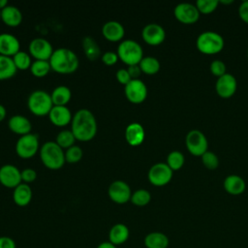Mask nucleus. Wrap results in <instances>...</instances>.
<instances>
[{"instance_id": "obj_34", "label": "nucleus", "mask_w": 248, "mask_h": 248, "mask_svg": "<svg viewBox=\"0 0 248 248\" xmlns=\"http://www.w3.org/2000/svg\"><path fill=\"white\" fill-rule=\"evenodd\" d=\"M12 58H13L14 63L17 70L24 71V70H27L28 68L30 69L32 61H31L30 55L27 52H25L23 50H19Z\"/></svg>"}, {"instance_id": "obj_1", "label": "nucleus", "mask_w": 248, "mask_h": 248, "mask_svg": "<svg viewBox=\"0 0 248 248\" xmlns=\"http://www.w3.org/2000/svg\"><path fill=\"white\" fill-rule=\"evenodd\" d=\"M98 126L94 114L87 108L78 109L73 116L71 131L77 140L89 141L97 134Z\"/></svg>"}, {"instance_id": "obj_15", "label": "nucleus", "mask_w": 248, "mask_h": 248, "mask_svg": "<svg viewBox=\"0 0 248 248\" xmlns=\"http://www.w3.org/2000/svg\"><path fill=\"white\" fill-rule=\"evenodd\" d=\"M143 41L150 46L162 44L166 38L165 29L158 23H148L141 30Z\"/></svg>"}, {"instance_id": "obj_20", "label": "nucleus", "mask_w": 248, "mask_h": 248, "mask_svg": "<svg viewBox=\"0 0 248 248\" xmlns=\"http://www.w3.org/2000/svg\"><path fill=\"white\" fill-rule=\"evenodd\" d=\"M145 138V132L139 122L130 123L125 129V140L131 146L141 144Z\"/></svg>"}, {"instance_id": "obj_21", "label": "nucleus", "mask_w": 248, "mask_h": 248, "mask_svg": "<svg viewBox=\"0 0 248 248\" xmlns=\"http://www.w3.org/2000/svg\"><path fill=\"white\" fill-rule=\"evenodd\" d=\"M8 126L13 133L19 135L20 137L30 134L32 130V125L30 120L27 117L20 114L13 115L9 119Z\"/></svg>"}, {"instance_id": "obj_12", "label": "nucleus", "mask_w": 248, "mask_h": 248, "mask_svg": "<svg viewBox=\"0 0 248 248\" xmlns=\"http://www.w3.org/2000/svg\"><path fill=\"white\" fill-rule=\"evenodd\" d=\"M175 18L184 24H193L198 21L200 12L196 5L191 3H179L173 10Z\"/></svg>"}, {"instance_id": "obj_5", "label": "nucleus", "mask_w": 248, "mask_h": 248, "mask_svg": "<svg viewBox=\"0 0 248 248\" xmlns=\"http://www.w3.org/2000/svg\"><path fill=\"white\" fill-rule=\"evenodd\" d=\"M27 106L33 114L44 116L46 114L48 115L53 107V103L48 92L39 89L30 93L27 99Z\"/></svg>"}, {"instance_id": "obj_4", "label": "nucleus", "mask_w": 248, "mask_h": 248, "mask_svg": "<svg viewBox=\"0 0 248 248\" xmlns=\"http://www.w3.org/2000/svg\"><path fill=\"white\" fill-rule=\"evenodd\" d=\"M119 59L126 65H138L143 58V50L140 45L131 39L122 40L117 47Z\"/></svg>"}, {"instance_id": "obj_7", "label": "nucleus", "mask_w": 248, "mask_h": 248, "mask_svg": "<svg viewBox=\"0 0 248 248\" xmlns=\"http://www.w3.org/2000/svg\"><path fill=\"white\" fill-rule=\"evenodd\" d=\"M40 150V142L36 134L21 136L16 143V152L22 159H30Z\"/></svg>"}, {"instance_id": "obj_27", "label": "nucleus", "mask_w": 248, "mask_h": 248, "mask_svg": "<svg viewBox=\"0 0 248 248\" xmlns=\"http://www.w3.org/2000/svg\"><path fill=\"white\" fill-rule=\"evenodd\" d=\"M50 96L53 106H66L72 98V92L66 85H58L52 90Z\"/></svg>"}, {"instance_id": "obj_30", "label": "nucleus", "mask_w": 248, "mask_h": 248, "mask_svg": "<svg viewBox=\"0 0 248 248\" xmlns=\"http://www.w3.org/2000/svg\"><path fill=\"white\" fill-rule=\"evenodd\" d=\"M141 73L146 75H155L160 70V62L157 58L153 56H145L143 57L139 64Z\"/></svg>"}, {"instance_id": "obj_22", "label": "nucleus", "mask_w": 248, "mask_h": 248, "mask_svg": "<svg viewBox=\"0 0 248 248\" xmlns=\"http://www.w3.org/2000/svg\"><path fill=\"white\" fill-rule=\"evenodd\" d=\"M129 228L122 223H117L113 225L108 232V241L116 247L124 244L129 239Z\"/></svg>"}, {"instance_id": "obj_33", "label": "nucleus", "mask_w": 248, "mask_h": 248, "mask_svg": "<svg viewBox=\"0 0 248 248\" xmlns=\"http://www.w3.org/2000/svg\"><path fill=\"white\" fill-rule=\"evenodd\" d=\"M151 201V194L145 189H139L132 193L130 202L137 206H145Z\"/></svg>"}, {"instance_id": "obj_39", "label": "nucleus", "mask_w": 248, "mask_h": 248, "mask_svg": "<svg viewBox=\"0 0 248 248\" xmlns=\"http://www.w3.org/2000/svg\"><path fill=\"white\" fill-rule=\"evenodd\" d=\"M209 69L212 75L216 76L217 78L226 74V65L222 60L219 59L213 60L209 66Z\"/></svg>"}, {"instance_id": "obj_48", "label": "nucleus", "mask_w": 248, "mask_h": 248, "mask_svg": "<svg viewBox=\"0 0 248 248\" xmlns=\"http://www.w3.org/2000/svg\"><path fill=\"white\" fill-rule=\"evenodd\" d=\"M9 4H8V1L7 0H0V10L4 9L5 7H7Z\"/></svg>"}, {"instance_id": "obj_17", "label": "nucleus", "mask_w": 248, "mask_h": 248, "mask_svg": "<svg viewBox=\"0 0 248 248\" xmlns=\"http://www.w3.org/2000/svg\"><path fill=\"white\" fill-rule=\"evenodd\" d=\"M50 122L57 127H65L72 122V112L67 106H53L48 113Z\"/></svg>"}, {"instance_id": "obj_50", "label": "nucleus", "mask_w": 248, "mask_h": 248, "mask_svg": "<svg viewBox=\"0 0 248 248\" xmlns=\"http://www.w3.org/2000/svg\"><path fill=\"white\" fill-rule=\"evenodd\" d=\"M0 20H1V10H0Z\"/></svg>"}, {"instance_id": "obj_2", "label": "nucleus", "mask_w": 248, "mask_h": 248, "mask_svg": "<svg viewBox=\"0 0 248 248\" xmlns=\"http://www.w3.org/2000/svg\"><path fill=\"white\" fill-rule=\"evenodd\" d=\"M48 61L51 70L62 75H68L76 72L79 65L78 55L73 50L66 47H59L55 49Z\"/></svg>"}, {"instance_id": "obj_44", "label": "nucleus", "mask_w": 248, "mask_h": 248, "mask_svg": "<svg viewBox=\"0 0 248 248\" xmlns=\"http://www.w3.org/2000/svg\"><path fill=\"white\" fill-rule=\"evenodd\" d=\"M0 248H16L15 240L7 235L0 236Z\"/></svg>"}, {"instance_id": "obj_51", "label": "nucleus", "mask_w": 248, "mask_h": 248, "mask_svg": "<svg viewBox=\"0 0 248 248\" xmlns=\"http://www.w3.org/2000/svg\"><path fill=\"white\" fill-rule=\"evenodd\" d=\"M247 57H248V49H247Z\"/></svg>"}, {"instance_id": "obj_24", "label": "nucleus", "mask_w": 248, "mask_h": 248, "mask_svg": "<svg viewBox=\"0 0 248 248\" xmlns=\"http://www.w3.org/2000/svg\"><path fill=\"white\" fill-rule=\"evenodd\" d=\"M14 202L20 207L26 206L32 200V189L26 183H20L14 189L13 192Z\"/></svg>"}, {"instance_id": "obj_46", "label": "nucleus", "mask_w": 248, "mask_h": 248, "mask_svg": "<svg viewBox=\"0 0 248 248\" xmlns=\"http://www.w3.org/2000/svg\"><path fill=\"white\" fill-rule=\"evenodd\" d=\"M96 248H117V247L112 243H110L109 241H104V242H101Z\"/></svg>"}, {"instance_id": "obj_13", "label": "nucleus", "mask_w": 248, "mask_h": 248, "mask_svg": "<svg viewBox=\"0 0 248 248\" xmlns=\"http://www.w3.org/2000/svg\"><path fill=\"white\" fill-rule=\"evenodd\" d=\"M53 51L51 44L43 38H35L29 44V54H31L35 60L48 61Z\"/></svg>"}, {"instance_id": "obj_42", "label": "nucleus", "mask_w": 248, "mask_h": 248, "mask_svg": "<svg viewBox=\"0 0 248 248\" xmlns=\"http://www.w3.org/2000/svg\"><path fill=\"white\" fill-rule=\"evenodd\" d=\"M115 78H116L117 81H118L119 83L123 84L124 86L132 80V78H131V77H130V75H129L127 69H119V70L116 72V74H115Z\"/></svg>"}, {"instance_id": "obj_14", "label": "nucleus", "mask_w": 248, "mask_h": 248, "mask_svg": "<svg viewBox=\"0 0 248 248\" xmlns=\"http://www.w3.org/2000/svg\"><path fill=\"white\" fill-rule=\"evenodd\" d=\"M21 181V170L16 166L6 164L0 168V183L3 186L15 189Z\"/></svg>"}, {"instance_id": "obj_10", "label": "nucleus", "mask_w": 248, "mask_h": 248, "mask_svg": "<svg viewBox=\"0 0 248 248\" xmlns=\"http://www.w3.org/2000/svg\"><path fill=\"white\" fill-rule=\"evenodd\" d=\"M124 93L130 103L138 105L145 101L147 97V87L141 79H132L124 86Z\"/></svg>"}, {"instance_id": "obj_32", "label": "nucleus", "mask_w": 248, "mask_h": 248, "mask_svg": "<svg viewBox=\"0 0 248 248\" xmlns=\"http://www.w3.org/2000/svg\"><path fill=\"white\" fill-rule=\"evenodd\" d=\"M76 138L71 130H62L56 136L55 142L63 149H68L69 147L75 145Z\"/></svg>"}, {"instance_id": "obj_38", "label": "nucleus", "mask_w": 248, "mask_h": 248, "mask_svg": "<svg viewBox=\"0 0 248 248\" xmlns=\"http://www.w3.org/2000/svg\"><path fill=\"white\" fill-rule=\"evenodd\" d=\"M201 157L203 166L208 170H215L219 166V159L217 155L212 151L207 150Z\"/></svg>"}, {"instance_id": "obj_36", "label": "nucleus", "mask_w": 248, "mask_h": 248, "mask_svg": "<svg viewBox=\"0 0 248 248\" xmlns=\"http://www.w3.org/2000/svg\"><path fill=\"white\" fill-rule=\"evenodd\" d=\"M83 151L78 145H73L65 151V161L69 164H76L82 158Z\"/></svg>"}, {"instance_id": "obj_47", "label": "nucleus", "mask_w": 248, "mask_h": 248, "mask_svg": "<svg viewBox=\"0 0 248 248\" xmlns=\"http://www.w3.org/2000/svg\"><path fill=\"white\" fill-rule=\"evenodd\" d=\"M6 114H7V110H6V108L0 104V122L2 120H4V118L6 117Z\"/></svg>"}, {"instance_id": "obj_35", "label": "nucleus", "mask_w": 248, "mask_h": 248, "mask_svg": "<svg viewBox=\"0 0 248 248\" xmlns=\"http://www.w3.org/2000/svg\"><path fill=\"white\" fill-rule=\"evenodd\" d=\"M185 158L184 155L177 150L171 151L169 153L167 157V165L172 170H177L182 168L184 165Z\"/></svg>"}, {"instance_id": "obj_3", "label": "nucleus", "mask_w": 248, "mask_h": 248, "mask_svg": "<svg viewBox=\"0 0 248 248\" xmlns=\"http://www.w3.org/2000/svg\"><path fill=\"white\" fill-rule=\"evenodd\" d=\"M42 163L50 170H58L65 164V151L55 141H46L40 147Z\"/></svg>"}, {"instance_id": "obj_49", "label": "nucleus", "mask_w": 248, "mask_h": 248, "mask_svg": "<svg viewBox=\"0 0 248 248\" xmlns=\"http://www.w3.org/2000/svg\"><path fill=\"white\" fill-rule=\"evenodd\" d=\"M233 1L232 0H228V1H224V0H221L219 1V3H222V4H232Z\"/></svg>"}, {"instance_id": "obj_43", "label": "nucleus", "mask_w": 248, "mask_h": 248, "mask_svg": "<svg viewBox=\"0 0 248 248\" xmlns=\"http://www.w3.org/2000/svg\"><path fill=\"white\" fill-rule=\"evenodd\" d=\"M239 17L246 23H248V0L243 1L238 7Z\"/></svg>"}, {"instance_id": "obj_25", "label": "nucleus", "mask_w": 248, "mask_h": 248, "mask_svg": "<svg viewBox=\"0 0 248 248\" xmlns=\"http://www.w3.org/2000/svg\"><path fill=\"white\" fill-rule=\"evenodd\" d=\"M224 189L229 193L230 195L237 196L242 194L245 191V181L244 179L236 174H231L228 175L224 180Z\"/></svg>"}, {"instance_id": "obj_23", "label": "nucleus", "mask_w": 248, "mask_h": 248, "mask_svg": "<svg viewBox=\"0 0 248 248\" xmlns=\"http://www.w3.org/2000/svg\"><path fill=\"white\" fill-rule=\"evenodd\" d=\"M1 20L10 27H16L22 21V14L16 6L8 5L1 10Z\"/></svg>"}, {"instance_id": "obj_19", "label": "nucleus", "mask_w": 248, "mask_h": 248, "mask_svg": "<svg viewBox=\"0 0 248 248\" xmlns=\"http://www.w3.org/2000/svg\"><path fill=\"white\" fill-rule=\"evenodd\" d=\"M102 34L109 42H121L125 35V29L119 21L109 20L103 25Z\"/></svg>"}, {"instance_id": "obj_28", "label": "nucleus", "mask_w": 248, "mask_h": 248, "mask_svg": "<svg viewBox=\"0 0 248 248\" xmlns=\"http://www.w3.org/2000/svg\"><path fill=\"white\" fill-rule=\"evenodd\" d=\"M16 71L13 58L0 54V80L12 78L16 74Z\"/></svg>"}, {"instance_id": "obj_18", "label": "nucleus", "mask_w": 248, "mask_h": 248, "mask_svg": "<svg viewBox=\"0 0 248 248\" xmlns=\"http://www.w3.org/2000/svg\"><path fill=\"white\" fill-rule=\"evenodd\" d=\"M20 43L18 39L10 33L0 34V54L13 57L20 49Z\"/></svg>"}, {"instance_id": "obj_45", "label": "nucleus", "mask_w": 248, "mask_h": 248, "mask_svg": "<svg viewBox=\"0 0 248 248\" xmlns=\"http://www.w3.org/2000/svg\"><path fill=\"white\" fill-rule=\"evenodd\" d=\"M130 77L132 79H138L139 77L140 76L141 74V70L138 65H131V66H128V69H127Z\"/></svg>"}, {"instance_id": "obj_26", "label": "nucleus", "mask_w": 248, "mask_h": 248, "mask_svg": "<svg viewBox=\"0 0 248 248\" xmlns=\"http://www.w3.org/2000/svg\"><path fill=\"white\" fill-rule=\"evenodd\" d=\"M143 243L146 248H168L170 239L164 232H151L145 235Z\"/></svg>"}, {"instance_id": "obj_29", "label": "nucleus", "mask_w": 248, "mask_h": 248, "mask_svg": "<svg viewBox=\"0 0 248 248\" xmlns=\"http://www.w3.org/2000/svg\"><path fill=\"white\" fill-rule=\"evenodd\" d=\"M81 44H82V47H83L85 56L90 61H94L102 56L99 45L95 42V40L92 37H90V36L84 37Z\"/></svg>"}, {"instance_id": "obj_16", "label": "nucleus", "mask_w": 248, "mask_h": 248, "mask_svg": "<svg viewBox=\"0 0 248 248\" xmlns=\"http://www.w3.org/2000/svg\"><path fill=\"white\" fill-rule=\"evenodd\" d=\"M236 87L237 82L235 78L229 73H226L225 75L219 77L215 84L216 92L222 98L232 97L235 93Z\"/></svg>"}, {"instance_id": "obj_31", "label": "nucleus", "mask_w": 248, "mask_h": 248, "mask_svg": "<svg viewBox=\"0 0 248 248\" xmlns=\"http://www.w3.org/2000/svg\"><path fill=\"white\" fill-rule=\"evenodd\" d=\"M51 70L49 61L46 60H35L32 62L30 67L31 74L36 78H44L46 77L49 71Z\"/></svg>"}, {"instance_id": "obj_8", "label": "nucleus", "mask_w": 248, "mask_h": 248, "mask_svg": "<svg viewBox=\"0 0 248 248\" xmlns=\"http://www.w3.org/2000/svg\"><path fill=\"white\" fill-rule=\"evenodd\" d=\"M185 143L188 151L194 156H202L207 151L208 141L204 134L200 130H191L185 138Z\"/></svg>"}, {"instance_id": "obj_41", "label": "nucleus", "mask_w": 248, "mask_h": 248, "mask_svg": "<svg viewBox=\"0 0 248 248\" xmlns=\"http://www.w3.org/2000/svg\"><path fill=\"white\" fill-rule=\"evenodd\" d=\"M37 178V172L35 171V170L31 169V168H27L21 170V180L28 184L30 182L35 181V179Z\"/></svg>"}, {"instance_id": "obj_11", "label": "nucleus", "mask_w": 248, "mask_h": 248, "mask_svg": "<svg viewBox=\"0 0 248 248\" xmlns=\"http://www.w3.org/2000/svg\"><path fill=\"white\" fill-rule=\"evenodd\" d=\"M108 195L113 202L117 204H124L131 200L132 191L129 184L125 181L115 180L109 184Z\"/></svg>"}, {"instance_id": "obj_6", "label": "nucleus", "mask_w": 248, "mask_h": 248, "mask_svg": "<svg viewBox=\"0 0 248 248\" xmlns=\"http://www.w3.org/2000/svg\"><path fill=\"white\" fill-rule=\"evenodd\" d=\"M223 37L214 31H204L201 33L196 41L198 49L204 54H215L224 47Z\"/></svg>"}, {"instance_id": "obj_9", "label": "nucleus", "mask_w": 248, "mask_h": 248, "mask_svg": "<svg viewBox=\"0 0 248 248\" xmlns=\"http://www.w3.org/2000/svg\"><path fill=\"white\" fill-rule=\"evenodd\" d=\"M172 170L167 163H156L148 170L147 177L149 182L154 186H165L172 178Z\"/></svg>"}, {"instance_id": "obj_37", "label": "nucleus", "mask_w": 248, "mask_h": 248, "mask_svg": "<svg viewBox=\"0 0 248 248\" xmlns=\"http://www.w3.org/2000/svg\"><path fill=\"white\" fill-rule=\"evenodd\" d=\"M218 4V0H198L195 5L198 8L200 14H210L217 9Z\"/></svg>"}, {"instance_id": "obj_40", "label": "nucleus", "mask_w": 248, "mask_h": 248, "mask_svg": "<svg viewBox=\"0 0 248 248\" xmlns=\"http://www.w3.org/2000/svg\"><path fill=\"white\" fill-rule=\"evenodd\" d=\"M102 62L107 65V66H112L114 64H116V62L118 61L119 57L117 55L116 52L113 51H106L105 53L102 54L101 56Z\"/></svg>"}]
</instances>
